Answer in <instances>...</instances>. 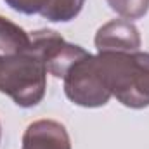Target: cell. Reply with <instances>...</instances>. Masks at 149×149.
<instances>
[{
  "mask_svg": "<svg viewBox=\"0 0 149 149\" xmlns=\"http://www.w3.org/2000/svg\"><path fill=\"white\" fill-rule=\"evenodd\" d=\"M49 0H5V3L23 14H42Z\"/></svg>",
  "mask_w": 149,
  "mask_h": 149,
  "instance_id": "9c48e42d",
  "label": "cell"
},
{
  "mask_svg": "<svg viewBox=\"0 0 149 149\" xmlns=\"http://www.w3.org/2000/svg\"><path fill=\"white\" fill-rule=\"evenodd\" d=\"M94 42L97 52H135L141 50L142 45L139 28L125 19H113L102 24Z\"/></svg>",
  "mask_w": 149,
  "mask_h": 149,
  "instance_id": "277c9868",
  "label": "cell"
},
{
  "mask_svg": "<svg viewBox=\"0 0 149 149\" xmlns=\"http://www.w3.org/2000/svg\"><path fill=\"white\" fill-rule=\"evenodd\" d=\"M0 139H2V125H0Z\"/></svg>",
  "mask_w": 149,
  "mask_h": 149,
  "instance_id": "30bf717a",
  "label": "cell"
},
{
  "mask_svg": "<svg viewBox=\"0 0 149 149\" xmlns=\"http://www.w3.org/2000/svg\"><path fill=\"white\" fill-rule=\"evenodd\" d=\"M47 66L30 45L28 50L0 56V92L21 108H33L45 97Z\"/></svg>",
  "mask_w": 149,
  "mask_h": 149,
  "instance_id": "7a4b0ae2",
  "label": "cell"
},
{
  "mask_svg": "<svg viewBox=\"0 0 149 149\" xmlns=\"http://www.w3.org/2000/svg\"><path fill=\"white\" fill-rule=\"evenodd\" d=\"M118 16L123 19H141L148 14L149 0H106Z\"/></svg>",
  "mask_w": 149,
  "mask_h": 149,
  "instance_id": "ba28073f",
  "label": "cell"
},
{
  "mask_svg": "<svg viewBox=\"0 0 149 149\" xmlns=\"http://www.w3.org/2000/svg\"><path fill=\"white\" fill-rule=\"evenodd\" d=\"M21 149H71V139L63 123L37 120L24 130Z\"/></svg>",
  "mask_w": 149,
  "mask_h": 149,
  "instance_id": "5b68a950",
  "label": "cell"
},
{
  "mask_svg": "<svg viewBox=\"0 0 149 149\" xmlns=\"http://www.w3.org/2000/svg\"><path fill=\"white\" fill-rule=\"evenodd\" d=\"M97 63L113 97L123 106H149V52H99Z\"/></svg>",
  "mask_w": 149,
  "mask_h": 149,
  "instance_id": "6da1fadb",
  "label": "cell"
},
{
  "mask_svg": "<svg viewBox=\"0 0 149 149\" xmlns=\"http://www.w3.org/2000/svg\"><path fill=\"white\" fill-rule=\"evenodd\" d=\"M66 97L81 108H101L111 99V92L106 85L97 56L85 54L74 61L63 76Z\"/></svg>",
  "mask_w": 149,
  "mask_h": 149,
  "instance_id": "3957f363",
  "label": "cell"
},
{
  "mask_svg": "<svg viewBox=\"0 0 149 149\" xmlns=\"http://www.w3.org/2000/svg\"><path fill=\"white\" fill-rule=\"evenodd\" d=\"M31 37L10 19L0 16V56H10L28 50Z\"/></svg>",
  "mask_w": 149,
  "mask_h": 149,
  "instance_id": "8992f818",
  "label": "cell"
},
{
  "mask_svg": "<svg viewBox=\"0 0 149 149\" xmlns=\"http://www.w3.org/2000/svg\"><path fill=\"white\" fill-rule=\"evenodd\" d=\"M85 0H49L42 16L52 23H68L83 9Z\"/></svg>",
  "mask_w": 149,
  "mask_h": 149,
  "instance_id": "52a82bcc",
  "label": "cell"
}]
</instances>
